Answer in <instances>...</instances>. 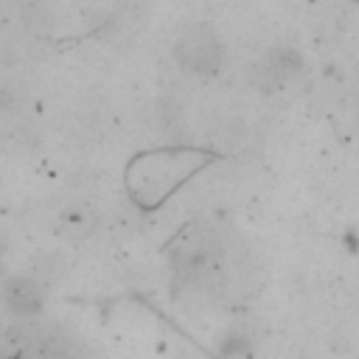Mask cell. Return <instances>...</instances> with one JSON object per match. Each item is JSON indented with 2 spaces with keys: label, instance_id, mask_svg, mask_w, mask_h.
<instances>
[{
  "label": "cell",
  "instance_id": "2",
  "mask_svg": "<svg viewBox=\"0 0 359 359\" xmlns=\"http://www.w3.org/2000/svg\"><path fill=\"white\" fill-rule=\"evenodd\" d=\"M3 300L6 306L20 314V317H34L39 309H42V292L34 280L28 278H14L3 286Z\"/></svg>",
  "mask_w": 359,
  "mask_h": 359
},
{
  "label": "cell",
  "instance_id": "3",
  "mask_svg": "<svg viewBox=\"0 0 359 359\" xmlns=\"http://www.w3.org/2000/svg\"><path fill=\"white\" fill-rule=\"evenodd\" d=\"M294 70H297V56L289 53V50H283V53H272V59H269L266 67H264V73L269 76V84H280V81H286Z\"/></svg>",
  "mask_w": 359,
  "mask_h": 359
},
{
  "label": "cell",
  "instance_id": "1",
  "mask_svg": "<svg viewBox=\"0 0 359 359\" xmlns=\"http://www.w3.org/2000/svg\"><path fill=\"white\" fill-rule=\"evenodd\" d=\"M0 359H87V353L67 334L39 325H20L6 334Z\"/></svg>",
  "mask_w": 359,
  "mask_h": 359
}]
</instances>
